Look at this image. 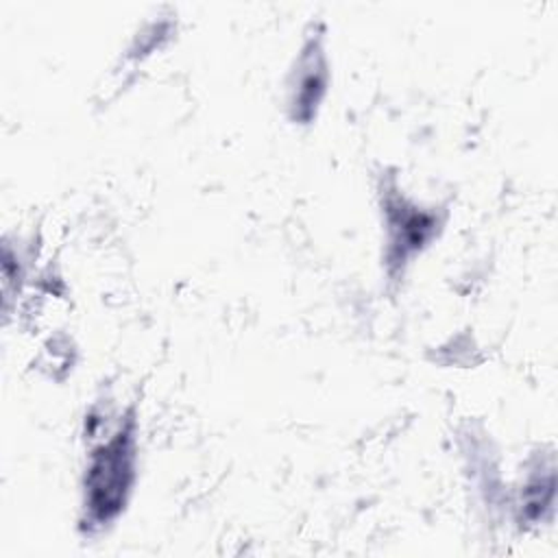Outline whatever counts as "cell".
Returning a JSON list of instances; mask_svg holds the SVG:
<instances>
[{
  "label": "cell",
  "mask_w": 558,
  "mask_h": 558,
  "mask_svg": "<svg viewBox=\"0 0 558 558\" xmlns=\"http://www.w3.org/2000/svg\"><path fill=\"white\" fill-rule=\"evenodd\" d=\"M131 475H133L131 434L120 432L105 447L96 451L87 473L89 510L94 519L107 521L120 510L124 501V493L131 484Z\"/></svg>",
  "instance_id": "obj_1"
}]
</instances>
